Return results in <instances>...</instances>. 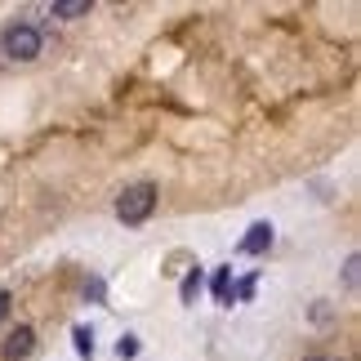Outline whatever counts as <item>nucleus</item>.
<instances>
[{"label":"nucleus","mask_w":361,"mask_h":361,"mask_svg":"<svg viewBox=\"0 0 361 361\" xmlns=\"http://www.w3.org/2000/svg\"><path fill=\"white\" fill-rule=\"evenodd\" d=\"M72 339H76V353H80V357H94V335H90L85 326H76Z\"/></svg>","instance_id":"nucleus-9"},{"label":"nucleus","mask_w":361,"mask_h":361,"mask_svg":"<svg viewBox=\"0 0 361 361\" xmlns=\"http://www.w3.org/2000/svg\"><path fill=\"white\" fill-rule=\"evenodd\" d=\"M90 9H94V0H54V5H49V13H54V18H63V23L90 18Z\"/></svg>","instance_id":"nucleus-5"},{"label":"nucleus","mask_w":361,"mask_h":361,"mask_svg":"<svg viewBox=\"0 0 361 361\" xmlns=\"http://www.w3.org/2000/svg\"><path fill=\"white\" fill-rule=\"evenodd\" d=\"M0 54L5 63H36L45 54V27L32 18H13L0 27Z\"/></svg>","instance_id":"nucleus-1"},{"label":"nucleus","mask_w":361,"mask_h":361,"mask_svg":"<svg viewBox=\"0 0 361 361\" xmlns=\"http://www.w3.org/2000/svg\"><path fill=\"white\" fill-rule=\"evenodd\" d=\"M116 357H121V361H134V357H138V339H134V335H121Z\"/></svg>","instance_id":"nucleus-10"},{"label":"nucleus","mask_w":361,"mask_h":361,"mask_svg":"<svg viewBox=\"0 0 361 361\" xmlns=\"http://www.w3.org/2000/svg\"><path fill=\"white\" fill-rule=\"evenodd\" d=\"M157 183H130V188H121V197H116V219L125 228H138V224H147L152 210H157Z\"/></svg>","instance_id":"nucleus-2"},{"label":"nucleus","mask_w":361,"mask_h":361,"mask_svg":"<svg viewBox=\"0 0 361 361\" xmlns=\"http://www.w3.org/2000/svg\"><path fill=\"white\" fill-rule=\"evenodd\" d=\"M272 224H250V232H245V237H241V255H250V259H259V255H268V250H272Z\"/></svg>","instance_id":"nucleus-4"},{"label":"nucleus","mask_w":361,"mask_h":361,"mask_svg":"<svg viewBox=\"0 0 361 361\" xmlns=\"http://www.w3.org/2000/svg\"><path fill=\"white\" fill-rule=\"evenodd\" d=\"M197 295H201V272L192 268V272L183 276V286H178V299H183V303H192V299H197Z\"/></svg>","instance_id":"nucleus-8"},{"label":"nucleus","mask_w":361,"mask_h":361,"mask_svg":"<svg viewBox=\"0 0 361 361\" xmlns=\"http://www.w3.org/2000/svg\"><path fill=\"white\" fill-rule=\"evenodd\" d=\"M303 361H335V357H303Z\"/></svg>","instance_id":"nucleus-13"},{"label":"nucleus","mask_w":361,"mask_h":361,"mask_svg":"<svg viewBox=\"0 0 361 361\" xmlns=\"http://www.w3.org/2000/svg\"><path fill=\"white\" fill-rule=\"evenodd\" d=\"M9 308H13V295H9V290H0V322L9 317Z\"/></svg>","instance_id":"nucleus-12"},{"label":"nucleus","mask_w":361,"mask_h":361,"mask_svg":"<svg viewBox=\"0 0 361 361\" xmlns=\"http://www.w3.org/2000/svg\"><path fill=\"white\" fill-rule=\"evenodd\" d=\"M85 299H103V281L94 276V281H85Z\"/></svg>","instance_id":"nucleus-11"},{"label":"nucleus","mask_w":361,"mask_h":361,"mask_svg":"<svg viewBox=\"0 0 361 361\" xmlns=\"http://www.w3.org/2000/svg\"><path fill=\"white\" fill-rule=\"evenodd\" d=\"M357 281H361V255L353 250V255L343 259V286H348V290H357Z\"/></svg>","instance_id":"nucleus-7"},{"label":"nucleus","mask_w":361,"mask_h":361,"mask_svg":"<svg viewBox=\"0 0 361 361\" xmlns=\"http://www.w3.org/2000/svg\"><path fill=\"white\" fill-rule=\"evenodd\" d=\"M210 290H214V299H219V303H228V295H232V268H219V272H214V281H210Z\"/></svg>","instance_id":"nucleus-6"},{"label":"nucleus","mask_w":361,"mask_h":361,"mask_svg":"<svg viewBox=\"0 0 361 361\" xmlns=\"http://www.w3.org/2000/svg\"><path fill=\"white\" fill-rule=\"evenodd\" d=\"M32 353H36V330H32V326H18V330H9L5 348H0V357H5V361H27Z\"/></svg>","instance_id":"nucleus-3"}]
</instances>
